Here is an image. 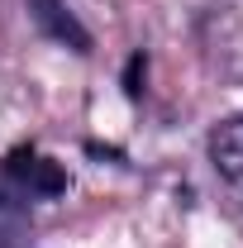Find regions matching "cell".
<instances>
[{
  "instance_id": "6da1fadb",
  "label": "cell",
  "mask_w": 243,
  "mask_h": 248,
  "mask_svg": "<svg viewBox=\"0 0 243 248\" xmlns=\"http://www.w3.org/2000/svg\"><path fill=\"white\" fill-rule=\"evenodd\" d=\"M210 162L214 177L234 191V201H243V115H229L210 129Z\"/></svg>"
},
{
  "instance_id": "3957f363",
  "label": "cell",
  "mask_w": 243,
  "mask_h": 248,
  "mask_svg": "<svg viewBox=\"0 0 243 248\" xmlns=\"http://www.w3.org/2000/svg\"><path fill=\"white\" fill-rule=\"evenodd\" d=\"M24 186L0 182V248H29V210H24Z\"/></svg>"
},
{
  "instance_id": "7a4b0ae2",
  "label": "cell",
  "mask_w": 243,
  "mask_h": 248,
  "mask_svg": "<svg viewBox=\"0 0 243 248\" xmlns=\"http://www.w3.org/2000/svg\"><path fill=\"white\" fill-rule=\"evenodd\" d=\"M24 5H29V19L48 33L53 43L72 48V53H91V48H95V43H91V29L72 15L67 0H24Z\"/></svg>"
},
{
  "instance_id": "277c9868",
  "label": "cell",
  "mask_w": 243,
  "mask_h": 248,
  "mask_svg": "<svg viewBox=\"0 0 243 248\" xmlns=\"http://www.w3.org/2000/svg\"><path fill=\"white\" fill-rule=\"evenodd\" d=\"M138 72H143V53H134L129 67H124V91L129 95H138Z\"/></svg>"
}]
</instances>
